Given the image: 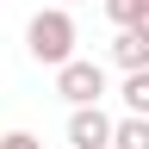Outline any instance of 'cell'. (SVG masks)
Segmentation results:
<instances>
[{"label":"cell","mask_w":149,"mask_h":149,"mask_svg":"<svg viewBox=\"0 0 149 149\" xmlns=\"http://www.w3.org/2000/svg\"><path fill=\"white\" fill-rule=\"evenodd\" d=\"M68 143H74V149H106V143H112V118L100 112V100L68 106Z\"/></svg>","instance_id":"3"},{"label":"cell","mask_w":149,"mask_h":149,"mask_svg":"<svg viewBox=\"0 0 149 149\" xmlns=\"http://www.w3.org/2000/svg\"><path fill=\"white\" fill-rule=\"evenodd\" d=\"M106 149H149V112L112 118V143H106Z\"/></svg>","instance_id":"4"},{"label":"cell","mask_w":149,"mask_h":149,"mask_svg":"<svg viewBox=\"0 0 149 149\" xmlns=\"http://www.w3.org/2000/svg\"><path fill=\"white\" fill-rule=\"evenodd\" d=\"M74 13L56 0V6H44V13H31V25H25V50H31V62H44V68H56V62H68L74 56Z\"/></svg>","instance_id":"1"},{"label":"cell","mask_w":149,"mask_h":149,"mask_svg":"<svg viewBox=\"0 0 149 149\" xmlns=\"http://www.w3.org/2000/svg\"><path fill=\"white\" fill-rule=\"evenodd\" d=\"M137 6H143V0H106V19H112V25H130Z\"/></svg>","instance_id":"7"},{"label":"cell","mask_w":149,"mask_h":149,"mask_svg":"<svg viewBox=\"0 0 149 149\" xmlns=\"http://www.w3.org/2000/svg\"><path fill=\"white\" fill-rule=\"evenodd\" d=\"M56 93H62L68 106L106 100V68H100V62H87V56H68V62H56Z\"/></svg>","instance_id":"2"},{"label":"cell","mask_w":149,"mask_h":149,"mask_svg":"<svg viewBox=\"0 0 149 149\" xmlns=\"http://www.w3.org/2000/svg\"><path fill=\"white\" fill-rule=\"evenodd\" d=\"M62 6H68V0H62Z\"/></svg>","instance_id":"10"},{"label":"cell","mask_w":149,"mask_h":149,"mask_svg":"<svg viewBox=\"0 0 149 149\" xmlns=\"http://www.w3.org/2000/svg\"><path fill=\"white\" fill-rule=\"evenodd\" d=\"M118 100H124V112H149V68H124Z\"/></svg>","instance_id":"6"},{"label":"cell","mask_w":149,"mask_h":149,"mask_svg":"<svg viewBox=\"0 0 149 149\" xmlns=\"http://www.w3.org/2000/svg\"><path fill=\"white\" fill-rule=\"evenodd\" d=\"M0 149H44V143H37L31 130H6V137H0Z\"/></svg>","instance_id":"8"},{"label":"cell","mask_w":149,"mask_h":149,"mask_svg":"<svg viewBox=\"0 0 149 149\" xmlns=\"http://www.w3.org/2000/svg\"><path fill=\"white\" fill-rule=\"evenodd\" d=\"M112 62H118V68H149V37H137L130 25H118V44H112Z\"/></svg>","instance_id":"5"},{"label":"cell","mask_w":149,"mask_h":149,"mask_svg":"<svg viewBox=\"0 0 149 149\" xmlns=\"http://www.w3.org/2000/svg\"><path fill=\"white\" fill-rule=\"evenodd\" d=\"M130 31H137V37H149V0L137 6V19H130Z\"/></svg>","instance_id":"9"}]
</instances>
